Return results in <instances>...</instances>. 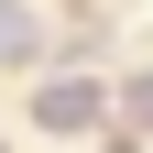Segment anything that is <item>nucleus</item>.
Masks as SVG:
<instances>
[{
    "label": "nucleus",
    "mask_w": 153,
    "mask_h": 153,
    "mask_svg": "<svg viewBox=\"0 0 153 153\" xmlns=\"http://www.w3.org/2000/svg\"><path fill=\"white\" fill-rule=\"evenodd\" d=\"M109 120H120V88L88 66H44L22 88V131L33 142H109Z\"/></svg>",
    "instance_id": "f257e3e1"
},
{
    "label": "nucleus",
    "mask_w": 153,
    "mask_h": 153,
    "mask_svg": "<svg viewBox=\"0 0 153 153\" xmlns=\"http://www.w3.org/2000/svg\"><path fill=\"white\" fill-rule=\"evenodd\" d=\"M66 66V33H55V11H33V0H0V76H44Z\"/></svg>",
    "instance_id": "f03ea898"
},
{
    "label": "nucleus",
    "mask_w": 153,
    "mask_h": 153,
    "mask_svg": "<svg viewBox=\"0 0 153 153\" xmlns=\"http://www.w3.org/2000/svg\"><path fill=\"white\" fill-rule=\"evenodd\" d=\"M0 153H11V131H0Z\"/></svg>",
    "instance_id": "7ed1b4c3"
}]
</instances>
